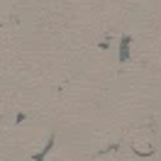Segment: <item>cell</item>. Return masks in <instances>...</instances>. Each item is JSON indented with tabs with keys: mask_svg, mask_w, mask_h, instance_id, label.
<instances>
[{
	"mask_svg": "<svg viewBox=\"0 0 161 161\" xmlns=\"http://www.w3.org/2000/svg\"><path fill=\"white\" fill-rule=\"evenodd\" d=\"M130 47H132V37L130 34H125L120 39V61L125 64V61H130Z\"/></svg>",
	"mask_w": 161,
	"mask_h": 161,
	"instance_id": "6da1fadb",
	"label": "cell"
},
{
	"mask_svg": "<svg viewBox=\"0 0 161 161\" xmlns=\"http://www.w3.org/2000/svg\"><path fill=\"white\" fill-rule=\"evenodd\" d=\"M54 144H56V137L51 134V137H49V142H47V147H44L42 151H37V154H34L32 159H34V161H44V156H47V154H49V151L54 149Z\"/></svg>",
	"mask_w": 161,
	"mask_h": 161,
	"instance_id": "7a4b0ae2",
	"label": "cell"
}]
</instances>
